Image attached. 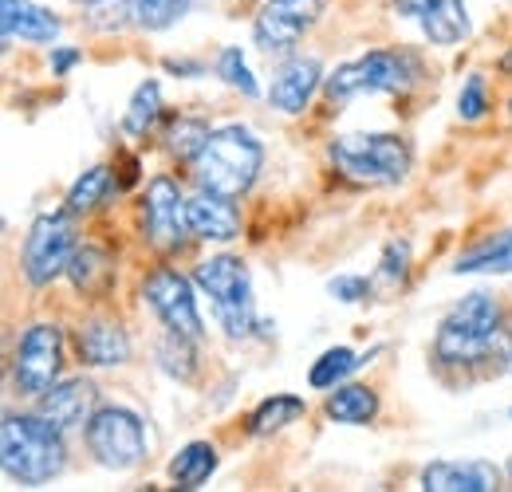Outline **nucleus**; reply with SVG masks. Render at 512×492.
Returning <instances> with one entry per match:
<instances>
[{
    "mask_svg": "<svg viewBox=\"0 0 512 492\" xmlns=\"http://www.w3.org/2000/svg\"><path fill=\"white\" fill-rule=\"evenodd\" d=\"M430 367L449 386H477L512 370V308L505 292L477 288L438 319Z\"/></svg>",
    "mask_w": 512,
    "mask_h": 492,
    "instance_id": "obj_1",
    "label": "nucleus"
},
{
    "mask_svg": "<svg viewBox=\"0 0 512 492\" xmlns=\"http://www.w3.org/2000/svg\"><path fill=\"white\" fill-rule=\"evenodd\" d=\"M430 79V63L418 48L410 44H383V48H367L351 60L335 63L323 79V103L331 111H343L359 99H410L418 87H426Z\"/></svg>",
    "mask_w": 512,
    "mask_h": 492,
    "instance_id": "obj_2",
    "label": "nucleus"
},
{
    "mask_svg": "<svg viewBox=\"0 0 512 492\" xmlns=\"http://www.w3.org/2000/svg\"><path fill=\"white\" fill-rule=\"evenodd\" d=\"M71 449H67V433L48 422L36 406L28 410H4L0 422V469L8 481L24 485V489H40L52 485L56 477L67 473Z\"/></svg>",
    "mask_w": 512,
    "mask_h": 492,
    "instance_id": "obj_3",
    "label": "nucleus"
},
{
    "mask_svg": "<svg viewBox=\"0 0 512 492\" xmlns=\"http://www.w3.org/2000/svg\"><path fill=\"white\" fill-rule=\"evenodd\" d=\"M197 292L209 300V311L229 343H249V339H268L276 331L272 319L256 315L253 272L249 260L237 252H209L190 268Z\"/></svg>",
    "mask_w": 512,
    "mask_h": 492,
    "instance_id": "obj_4",
    "label": "nucleus"
},
{
    "mask_svg": "<svg viewBox=\"0 0 512 492\" xmlns=\"http://www.w3.org/2000/svg\"><path fill=\"white\" fill-rule=\"evenodd\" d=\"M264 142L253 126L245 123H221L213 126V134L205 138V146L197 150L190 166H186V178L193 189H209V193H221V197H249L264 174Z\"/></svg>",
    "mask_w": 512,
    "mask_h": 492,
    "instance_id": "obj_5",
    "label": "nucleus"
},
{
    "mask_svg": "<svg viewBox=\"0 0 512 492\" xmlns=\"http://www.w3.org/2000/svg\"><path fill=\"white\" fill-rule=\"evenodd\" d=\"M323 154L335 178L359 189H394L414 170V142L398 130L331 134Z\"/></svg>",
    "mask_w": 512,
    "mask_h": 492,
    "instance_id": "obj_6",
    "label": "nucleus"
},
{
    "mask_svg": "<svg viewBox=\"0 0 512 492\" xmlns=\"http://www.w3.org/2000/svg\"><path fill=\"white\" fill-rule=\"evenodd\" d=\"M67 355H71V331L60 319L24 323L8 355V390L24 402H36L67 374Z\"/></svg>",
    "mask_w": 512,
    "mask_h": 492,
    "instance_id": "obj_7",
    "label": "nucleus"
},
{
    "mask_svg": "<svg viewBox=\"0 0 512 492\" xmlns=\"http://www.w3.org/2000/svg\"><path fill=\"white\" fill-rule=\"evenodd\" d=\"M186 201H190V193L174 174H154L138 193V205H134L138 241L150 248L158 260H178L193 245Z\"/></svg>",
    "mask_w": 512,
    "mask_h": 492,
    "instance_id": "obj_8",
    "label": "nucleus"
},
{
    "mask_svg": "<svg viewBox=\"0 0 512 492\" xmlns=\"http://www.w3.org/2000/svg\"><path fill=\"white\" fill-rule=\"evenodd\" d=\"M83 241L79 217L71 209H44L32 217L24 241H20V280L32 292H48L67 276V264Z\"/></svg>",
    "mask_w": 512,
    "mask_h": 492,
    "instance_id": "obj_9",
    "label": "nucleus"
},
{
    "mask_svg": "<svg viewBox=\"0 0 512 492\" xmlns=\"http://www.w3.org/2000/svg\"><path fill=\"white\" fill-rule=\"evenodd\" d=\"M197 296L201 292L193 284V272L174 268V260H158L138 276V300L158 319V327L205 343L209 331H205V315H201Z\"/></svg>",
    "mask_w": 512,
    "mask_h": 492,
    "instance_id": "obj_10",
    "label": "nucleus"
},
{
    "mask_svg": "<svg viewBox=\"0 0 512 492\" xmlns=\"http://www.w3.org/2000/svg\"><path fill=\"white\" fill-rule=\"evenodd\" d=\"M79 437H83L87 457L107 473H130L150 453V437H146L142 414L123 406V402H103Z\"/></svg>",
    "mask_w": 512,
    "mask_h": 492,
    "instance_id": "obj_11",
    "label": "nucleus"
},
{
    "mask_svg": "<svg viewBox=\"0 0 512 492\" xmlns=\"http://www.w3.org/2000/svg\"><path fill=\"white\" fill-rule=\"evenodd\" d=\"M323 16L327 0H260L249 24V44L264 60H288L320 28Z\"/></svg>",
    "mask_w": 512,
    "mask_h": 492,
    "instance_id": "obj_12",
    "label": "nucleus"
},
{
    "mask_svg": "<svg viewBox=\"0 0 512 492\" xmlns=\"http://www.w3.org/2000/svg\"><path fill=\"white\" fill-rule=\"evenodd\" d=\"M71 359L79 370H123L134 359V335L111 308L91 304L71 323Z\"/></svg>",
    "mask_w": 512,
    "mask_h": 492,
    "instance_id": "obj_13",
    "label": "nucleus"
},
{
    "mask_svg": "<svg viewBox=\"0 0 512 492\" xmlns=\"http://www.w3.org/2000/svg\"><path fill=\"white\" fill-rule=\"evenodd\" d=\"M323 79H327V67L320 56H288L272 67V79L264 87V103L284 115V119H304L316 103V95H323Z\"/></svg>",
    "mask_w": 512,
    "mask_h": 492,
    "instance_id": "obj_14",
    "label": "nucleus"
},
{
    "mask_svg": "<svg viewBox=\"0 0 512 492\" xmlns=\"http://www.w3.org/2000/svg\"><path fill=\"white\" fill-rule=\"evenodd\" d=\"M390 12L398 20H410L438 52L461 48L473 36V16L465 0H390Z\"/></svg>",
    "mask_w": 512,
    "mask_h": 492,
    "instance_id": "obj_15",
    "label": "nucleus"
},
{
    "mask_svg": "<svg viewBox=\"0 0 512 492\" xmlns=\"http://www.w3.org/2000/svg\"><path fill=\"white\" fill-rule=\"evenodd\" d=\"M64 280L83 304H107L119 288V252L99 237H83Z\"/></svg>",
    "mask_w": 512,
    "mask_h": 492,
    "instance_id": "obj_16",
    "label": "nucleus"
},
{
    "mask_svg": "<svg viewBox=\"0 0 512 492\" xmlns=\"http://www.w3.org/2000/svg\"><path fill=\"white\" fill-rule=\"evenodd\" d=\"M28 406H36L48 422H56L64 433H83L91 414L103 406V394H99V382L87 370H79V374H64L52 390H44Z\"/></svg>",
    "mask_w": 512,
    "mask_h": 492,
    "instance_id": "obj_17",
    "label": "nucleus"
},
{
    "mask_svg": "<svg viewBox=\"0 0 512 492\" xmlns=\"http://www.w3.org/2000/svg\"><path fill=\"white\" fill-rule=\"evenodd\" d=\"M0 36H4V52L12 44L52 48L64 36V16L36 0H0Z\"/></svg>",
    "mask_w": 512,
    "mask_h": 492,
    "instance_id": "obj_18",
    "label": "nucleus"
},
{
    "mask_svg": "<svg viewBox=\"0 0 512 492\" xmlns=\"http://www.w3.org/2000/svg\"><path fill=\"white\" fill-rule=\"evenodd\" d=\"M186 209H190L193 241H201V245H233L245 229L241 205L233 197H221L209 189H190Z\"/></svg>",
    "mask_w": 512,
    "mask_h": 492,
    "instance_id": "obj_19",
    "label": "nucleus"
},
{
    "mask_svg": "<svg viewBox=\"0 0 512 492\" xmlns=\"http://www.w3.org/2000/svg\"><path fill=\"white\" fill-rule=\"evenodd\" d=\"M501 481L505 469L493 461H430L418 473L422 492H493Z\"/></svg>",
    "mask_w": 512,
    "mask_h": 492,
    "instance_id": "obj_20",
    "label": "nucleus"
},
{
    "mask_svg": "<svg viewBox=\"0 0 512 492\" xmlns=\"http://www.w3.org/2000/svg\"><path fill=\"white\" fill-rule=\"evenodd\" d=\"M379 414H383V398L371 382L347 378L323 394V418L331 426H371L379 422Z\"/></svg>",
    "mask_w": 512,
    "mask_h": 492,
    "instance_id": "obj_21",
    "label": "nucleus"
},
{
    "mask_svg": "<svg viewBox=\"0 0 512 492\" xmlns=\"http://www.w3.org/2000/svg\"><path fill=\"white\" fill-rule=\"evenodd\" d=\"M119 193H123V185H119L115 166L95 162V166H87V170H83L75 182L67 185L64 209H71L79 221H87V217H95V213L111 209V205L119 201Z\"/></svg>",
    "mask_w": 512,
    "mask_h": 492,
    "instance_id": "obj_22",
    "label": "nucleus"
},
{
    "mask_svg": "<svg viewBox=\"0 0 512 492\" xmlns=\"http://www.w3.org/2000/svg\"><path fill=\"white\" fill-rule=\"evenodd\" d=\"M453 276H512V225H501L469 248L457 252L449 264Z\"/></svg>",
    "mask_w": 512,
    "mask_h": 492,
    "instance_id": "obj_23",
    "label": "nucleus"
},
{
    "mask_svg": "<svg viewBox=\"0 0 512 492\" xmlns=\"http://www.w3.org/2000/svg\"><path fill=\"white\" fill-rule=\"evenodd\" d=\"M375 355H383V343H375V347H367V351H355V347H347V343L327 347V351H320V355L312 359V367H308V390H320V394L335 390L339 382H347V378H355L363 367H371Z\"/></svg>",
    "mask_w": 512,
    "mask_h": 492,
    "instance_id": "obj_24",
    "label": "nucleus"
},
{
    "mask_svg": "<svg viewBox=\"0 0 512 492\" xmlns=\"http://www.w3.org/2000/svg\"><path fill=\"white\" fill-rule=\"evenodd\" d=\"M217 469H221V449H217V441L193 437V441H186V445L170 457L166 477H170L174 489L193 492V489H205V485L217 477Z\"/></svg>",
    "mask_w": 512,
    "mask_h": 492,
    "instance_id": "obj_25",
    "label": "nucleus"
},
{
    "mask_svg": "<svg viewBox=\"0 0 512 492\" xmlns=\"http://www.w3.org/2000/svg\"><path fill=\"white\" fill-rule=\"evenodd\" d=\"M304 418H308L304 394H268L245 414V433L253 441H268V437H280L284 430L300 426Z\"/></svg>",
    "mask_w": 512,
    "mask_h": 492,
    "instance_id": "obj_26",
    "label": "nucleus"
},
{
    "mask_svg": "<svg viewBox=\"0 0 512 492\" xmlns=\"http://www.w3.org/2000/svg\"><path fill=\"white\" fill-rule=\"evenodd\" d=\"M209 134H213V123L205 115H190V111H174V115L166 111V119L158 126V142H162L166 158L182 170L197 158V150L205 146Z\"/></svg>",
    "mask_w": 512,
    "mask_h": 492,
    "instance_id": "obj_27",
    "label": "nucleus"
},
{
    "mask_svg": "<svg viewBox=\"0 0 512 492\" xmlns=\"http://www.w3.org/2000/svg\"><path fill=\"white\" fill-rule=\"evenodd\" d=\"M150 351H154V367L162 370L170 382H178V386H193L197 382V374H201V343L197 339L162 331Z\"/></svg>",
    "mask_w": 512,
    "mask_h": 492,
    "instance_id": "obj_28",
    "label": "nucleus"
},
{
    "mask_svg": "<svg viewBox=\"0 0 512 492\" xmlns=\"http://www.w3.org/2000/svg\"><path fill=\"white\" fill-rule=\"evenodd\" d=\"M166 119V99H162V83L158 79H142L130 95L127 111L119 130L127 134L130 142H146L150 134H158V126Z\"/></svg>",
    "mask_w": 512,
    "mask_h": 492,
    "instance_id": "obj_29",
    "label": "nucleus"
},
{
    "mask_svg": "<svg viewBox=\"0 0 512 492\" xmlns=\"http://www.w3.org/2000/svg\"><path fill=\"white\" fill-rule=\"evenodd\" d=\"M410 272H414V245L406 237H390L383 245V252H379L375 272H371L375 296H398V292H406Z\"/></svg>",
    "mask_w": 512,
    "mask_h": 492,
    "instance_id": "obj_30",
    "label": "nucleus"
},
{
    "mask_svg": "<svg viewBox=\"0 0 512 492\" xmlns=\"http://www.w3.org/2000/svg\"><path fill=\"white\" fill-rule=\"evenodd\" d=\"M130 28L142 36H162L193 12V0H127Z\"/></svg>",
    "mask_w": 512,
    "mask_h": 492,
    "instance_id": "obj_31",
    "label": "nucleus"
},
{
    "mask_svg": "<svg viewBox=\"0 0 512 492\" xmlns=\"http://www.w3.org/2000/svg\"><path fill=\"white\" fill-rule=\"evenodd\" d=\"M213 75L229 87V91H237L241 99H260L264 91H260V79H256V71L249 67L245 60V48L241 44H225V48H217V56H213Z\"/></svg>",
    "mask_w": 512,
    "mask_h": 492,
    "instance_id": "obj_32",
    "label": "nucleus"
},
{
    "mask_svg": "<svg viewBox=\"0 0 512 492\" xmlns=\"http://www.w3.org/2000/svg\"><path fill=\"white\" fill-rule=\"evenodd\" d=\"M453 111L465 126L485 123L493 115V91H489V75L485 71H469L465 83L457 87V99H453Z\"/></svg>",
    "mask_w": 512,
    "mask_h": 492,
    "instance_id": "obj_33",
    "label": "nucleus"
},
{
    "mask_svg": "<svg viewBox=\"0 0 512 492\" xmlns=\"http://www.w3.org/2000/svg\"><path fill=\"white\" fill-rule=\"evenodd\" d=\"M327 296H331L335 304L355 308V304L375 300V280H371V276H359V272H339V276L327 280Z\"/></svg>",
    "mask_w": 512,
    "mask_h": 492,
    "instance_id": "obj_34",
    "label": "nucleus"
},
{
    "mask_svg": "<svg viewBox=\"0 0 512 492\" xmlns=\"http://www.w3.org/2000/svg\"><path fill=\"white\" fill-rule=\"evenodd\" d=\"M79 63H83V48H79V44H52V48H48V71H52L56 79H67Z\"/></svg>",
    "mask_w": 512,
    "mask_h": 492,
    "instance_id": "obj_35",
    "label": "nucleus"
},
{
    "mask_svg": "<svg viewBox=\"0 0 512 492\" xmlns=\"http://www.w3.org/2000/svg\"><path fill=\"white\" fill-rule=\"evenodd\" d=\"M162 71L174 79H205L213 71V63L197 60V56H162Z\"/></svg>",
    "mask_w": 512,
    "mask_h": 492,
    "instance_id": "obj_36",
    "label": "nucleus"
},
{
    "mask_svg": "<svg viewBox=\"0 0 512 492\" xmlns=\"http://www.w3.org/2000/svg\"><path fill=\"white\" fill-rule=\"evenodd\" d=\"M115 174H119L123 193L134 189V185H142V154L138 150H119L115 154Z\"/></svg>",
    "mask_w": 512,
    "mask_h": 492,
    "instance_id": "obj_37",
    "label": "nucleus"
},
{
    "mask_svg": "<svg viewBox=\"0 0 512 492\" xmlns=\"http://www.w3.org/2000/svg\"><path fill=\"white\" fill-rule=\"evenodd\" d=\"M497 75L512 79V48H505V52H501V60H497Z\"/></svg>",
    "mask_w": 512,
    "mask_h": 492,
    "instance_id": "obj_38",
    "label": "nucleus"
},
{
    "mask_svg": "<svg viewBox=\"0 0 512 492\" xmlns=\"http://www.w3.org/2000/svg\"><path fill=\"white\" fill-rule=\"evenodd\" d=\"M75 8H95V4H103V0H71Z\"/></svg>",
    "mask_w": 512,
    "mask_h": 492,
    "instance_id": "obj_39",
    "label": "nucleus"
},
{
    "mask_svg": "<svg viewBox=\"0 0 512 492\" xmlns=\"http://www.w3.org/2000/svg\"><path fill=\"white\" fill-rule=\"evenodd\" d=\"M505 119H509V130H512V95L505 99Z\"/></svg>",
    "mask_w": 512,
    "mask_h": 492,
    "instance_id": "obj_40",
    "label": "nucleus"
},
{
    "mask_svg": "<svg viewBox=\"0 0 512 492\" xmlns=\"http://www.w3.org/2000/svg\"><path fill=\"white\" fill-rule=\"evenodd\" d=\"M509 418H512V406H509Z\"/></svg>",
    "mask_w": 512,
    "mask_h": 492,
    "instance_id": "obj_41",
    "label": "nucleus"
}]
</instances>
